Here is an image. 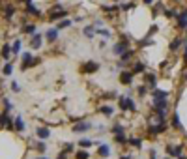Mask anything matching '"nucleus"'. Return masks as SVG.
Listing matches in <instances>:
<instances>
[{"label": "nucleus", "mask_w": 187, "mask_h": 159, "mask_svg": "<svg viewBox=\"0 0 187 159\" xmlns=\"http://www.w3.org/2000/svg\"><path fill=\"white\" fill-rule=\"evenodd\" d=\"M13 129V118L7 114V112H2L0 114V129Z\"/></svg>", "instance_id": "f257e3e1"}, {"label": "nucleus", "mask_w": 187, "mask_h": 159, "mask_svg": "<svg viewBox=\"0 0 187 159\" xmlns=\"http://www.w3.org/2000/svg\"><path fill=\"white\" fill-rule=\"evenodd\" d=\"M152 99H154V101H165V99H169V92H167V90H159V88H154V90H152Z\"/></svg>", "instance_id": "f03ea898"}, {"label": "nucleus", "mask_w": 187, "mask_h": 159, "mask_svg": "<svg viewBox=\"0 0 187 159\" xmlns=\"http://www.w3.org/2000/svg\"><path fill=\"white\" fill-rule=\"evenodd\" d=\"M94 126H92V122H77V124H73V131L75 133H84V131H90Z\"/></svg>", "instance_id": "7ed1b4c3"}, {"label": "nucleus", "mask_w": 187, "mask_h": 159, "mask_svg": "<svg viewBox=\"0 0 187 159\" xmlns=\"http://www.w3.org/2000/svg\"><path fill=\"white\" fill-rule=\"evenodd\" d=\"M125 51H127V41H124V39H122V41H118V43L112 47V52H114L116 56H122Z\"/></svg>", "instance_id": "20e7f679"}, {"label": "nucleus", "mask_w": 187, "mask_h": 159, "mask_svg": "<svg viewBox=\"0 0 187 159\" xmlns=\"http://www.w3.org/2000/svg\"><path fill=\"white\" fill-rule=\"evenodd\" d=\"M97 69H99V64H97V62H94V60H90V62H86V64H84V67H82L81 71H82V73H96Z\"/></svg>", "instance_id": "39448f33"}, {"label": "nucleus", "mask_w": 187, "mask_h": 159, "mask_svg": "<svg viewBox=\"0 0 187 159\" xmlns=\"http://www.w3.org/2000/svg\"><path fill=\"white\" fill-rule=\"evenodd\" d=\"M120 82L125 84V86H129V84L133 82V73H131V71H122V73H120Z\"/></svg>", "instance_id": "423d86ee"}, {"label": "nucleus", "mask_w": 187, "mask_h": 159, "mask_svg": "<svg viewBox=\"0 0 187 159\" xmlns=\"http://www.w3.org/2000/svg\"><path fill=\"white\" fill-rule=\"evenodd\" d=\"M45 39H47L49 43H54V41L58 39V28H51V30H47V32H45Z\"/></svg>", "instance_id": "0eeeda50"}, {"label": "nucleus", "mask_w": 187, "mask_h": 159, "mask_svg": "<svg viewBox=\"0 0 187 159\" xmlns=\"http://www.w3.org/2000/svg\"><path fill=\"white\" fill-rule=\"evenodd\" d=\"M36 135H37L39 141H47V139L51 137V129H49V127H37Z\"/></svg>", "instance_id": "6e6552de"}, {"label": "nucleus", "mask_w": 187, "mask_h": 159, "mask_svg": "<svg viewBox=\"0 0 187 159\" xmlns=\"http://www.w3.org/2000/svg\"><path fill=\"white\" fill-rule=\"evenodd\" d=\"M167 154H169L170 157L180 159L182 157V146H169V148H167Z\"/></svg>", "instance_id": "1a4fd4ad"}, {"label": "nucleus", "mask_w": 187, "mask_h": 159, "mask_svg": "<svg viewBox=\"0 0 187 159\" xmlns=\"http://www.w3.org/2000/svg\"><path fill=\"white\" fill-rule=\"evenodd\" d=\"M41 39H43L41 34H34L32 39H30V47H32V49H39V47H41Z\"/></svg>", "instance_id": "9d476101"}, {"label": "nucleus", "mask_w": 187, "mask_h": 159, "mask_svg": "<svg viewBox=\"0 0 187 159\" xmlns=\"http://www.w3.org/2000/svg\"><path fill=\"white\" fill-rule=\"evenodd\" d=\"M0 52H2V58H4V60H9V56H11V43H6V45H2Z\"/></svg>", "instance_id": "9b49d317"}, {"label": "nucleus", "mask_w": 187, "mask_h": 159, "mask_svg": "<svg viewBox=\"0 0 187 159\" xmlns=\"http://www.w3.org/2000/svg\"><path fill=\"white\" fill-rule=\"evenodd\" d=\"M131 58H133V51H125V52L120 56V62H118V66H125V64H127Z\"/></svg>", "instance_id": "f8f14e48"}, {"label": "nucleus", "mask_w": 187, "mask_h": 159, "mask_svg": "<svg viewBox=\"0 0 187 159\" xmlns=\"http://www.w3.org/2000/svg\"><path fill=\"white\" fill-rule=\"evenodd\" d=\"M24 122H22V118L21 116H17V118H13V129L15 131H24Z\"/></svg>", "instance_id": "ddd939ff"}, {"label": "nucleus", "mask_w": 187, "mask_h": 159, "mask_svg": "<svg viewBox=\"0 0 187 159\" xmlns=\"http://www.w3.org/2000/svg\"><path fill=\"white\" fill-rule=\"evenodd\" d=\"M165 129H167V124H159V126H152V127H150V135H154V137H155V135L163 133Z\"/></svg>", "instance_id": "4468645a"}, {"label": "nucleus", "mask_w": 187, "mask_h": 159, "mask_svg": "<svg viewBox=\"0 0 187 159\" xmlns=\"http://www.w3.org/2000/svg\"><path fill=\"white\" fill-rule=\"evenodd\" d=\"M21 47H22L21 39H15V41L11 43V54H13V56H17V54L21 52Z\"/></svg>", "instance_id": "2eb2a0df"}, {"label": "nucleus", "mask_w": 187, "mask_h": 159, "mask_svg": "<svg viewBox=\"0 0 187 159\" xmlns=\"http://www.w3.org/2000/svg\"><path fill=\"white\" fill-rule=\"evenodd\" d=\"M97 154H99L101 157H109V156H111V148H109L107 144H99V150H97Z\"/></svg>", "instance_id": "dca6fc26"}, {"label": "nucleus", "mask_w": 187, "mask_h": 159, "mask_svg": "<svg viewBox=\"0 0 187 159\" xmlns=\"http://www.w3.org/2000/svg\"><path fill=\"white\" fill-rule=\"evenodd\" d=\"M178 24H180V28H187V11L178 13Z\"/></svg>", "instance_id": "f3484780"}, {"label": "nucleus", "mask_w": 187, "mask_h": 159, "mask_svg": "<svg viewBox=\"0 0 187 159\" xmlns=\"http://www.w3.org/2000/svg\"><path fill=\"white\" fill-rule=\"evenodd\" d=\"M118 107H120V111H127V96H120L118 97Z\"/></svg>", "instance_id": "a211bd4d"}, {"label": "nucleus", "mask_w": 187, "mask_h": 159, "mask_svg": "<svg viewBox=\"0 0 187 159\" xmlns=\"http://www.w3.org/2000/svg\"><path fill=\"white\" fill-rule=\"evenodd\" d=\"M22 32L28 34V36H34V34H36V24H34V22H32V24H24V26H22Z\"/></svg>", "instance_id": "6ab92c4d"}, {"label": "nucleus", "mask_w": 187, "mask_h": 159, "mask_svg": "<svg viewBox=\"0 0 187 159\" xmlns=\"http://www.w3.org/2000/svg\"><path fill=\"white\" fill-rule=\"evenodd\" d=\"M127 142H129L131 146H135V148H140V146H142V141H140L139 137H129Z\"/></svg>", "instance_id": "aec40b11"}, {"label": "nucleus", "mask_w": 187, "mask_h": 159, "mask_svg": "<svg viewBox=\"0 0 187 159\" xmlns=\"http://www.w3.org/2000/svg\"><path fill=\"white\" fill-rule=\"evenodd\" d=\"M99 112H103L105 116H111V114L114 112V109H112L111 105H103V107H99Z\"/></svg>", "instance_id": "412c9836"}, {"label": "nucleus", "mask_w": 187, "mask_h": 159, "mask_svg": "<svg viewBox=\"0 0 187 159\" xmlns=\"http://www.w3.org/2000/svg\"><path fill=\"white\" fill-rule=\"evenodd\" d=\"M114 141H116L118 144H125V142H127V137H125V133H116V135H114Z\"/></svg>", "instance_id": "4be33fe9"}, {"label": "nucleus", "mask_w": 187, "mask_h": 159, "mask_svg": "<svg viewBox=\"0 0 187 159\" xmlns=\"http://www.w3.org/2000/svg\"><path fill=\"white\" fill-rule=\"evenodd\" d=\"M82 34H84V36H86V37H90V39H92V37H94V36H96V28H94V26H86V28H84V32H82Z\"/></svg>", "instance_id": "5701e85b"}, {"label": "nucleus", "mask_w": 187, "mask_h": 159, "mask_svg": "<svg viewBox=\"0 0 187 159\" xmlns=\"http://www.w3.org/2000/svg\"><path fill=\"white\" fill-rule=\"evenodd\" d=\"M92 144H94L92 139H81V141H79V146H81V148H90Z\"/></svg>", "instance_id": "b1692460"}, {"label": "nucleus", "mask_w": 187, "mask_h": 159, "mask_svg": "<svg viewBox=\"0 0 187 159\" xmlns=\"http://www.w3.org/2000/svg\"><path fill=\"white\" fill-rule=\"evenodd\" d=\"M13 15H15V9H13V6H7V7L4 9V17H6V19H11Z\"/></svg>", "instance_id": "393cba45"}, {"label": "nucleus", "mask_w": 187, "mask_h": 159, "mask_svg": "<svg viewBox=\"0 0 187 159\" xmlns=\"http://www.w3.org/2000/svg\"><path fill=\"white\" fill-rule=\"evenodd\" d=\"M172 127H174V129H182V122H180V116H178V114L172 116Z\"/></svg>", "instance_id": "a878e982"}, {"label": "nucleus", "mask_w": 187, "mask_h": 159, "mask_svg": "<svg viewBox=\"0 0 187 159\" xmlns=\"http://www.w3.org/2000/svg\"><path fill=\"white\" fill-rule=\"evenodd\" d=\"M88 157H90V152H86V150L75 152V159H88Z\"/></svg>", "instance_id": "bb28decb"}, {"label": "nucleus", "mask_w": 187, "mask_h": 159, "mask_svg": "<svg viewBox=\"0 0 187 159\" xmlns=\"http://www.w3.org/2000/svg\"><path fill=\"white\" fill-rule=\"evenodd\" d=\"M67 26H71V21H69V19L60 21V22H58V32H60V30H64V28H67Z\"/></svg>", "instance_id": "cd10ccee"}, {"label": "nucleus", "mask_w": 187, "mask_h": 159, "mask_svg": "<svg viewBox=\"0 0 187 159\" xmlns=\"http://www.w3.org/2000/svg\"><path fill=\"white\" fill-rule=\"evenodd\" d=\"M142 71H144V64H142V62H137V64L133 66V75H135V73H142Z\"/></svg>", "instance_id": "c85d7f7f"}, {"label": "nucleus", "mask_w": 187, "mask_h": 159, "mask_svg": "<svg viewBox=\"0 0 187 159\" xmlns=\"http://www.w3.org/2000/svg\"><path fill=\"white\" fill-rule=\"evenodd\" d=\"M2 73H4V75H6V77H9V75H11V73H13V66H11V64H9V62H7V64H6V66H4V69H2Z\"/></svg>", "instance_id": "c756f323"}, {"label": "nucleus", "mask_w": 187, "mask_h": 159, "mask_svg": "<svg viewBox=\"0 0 187 159\" xmlns=\"http://www.w3.org/2000/svg\"><path fill=\"white\" fill-rule=\"evenodd\" d=\"M155 81H157V77H155L154 73H148V75H146V82H148V84H152L154 88H155Z\"/></svg>", "instance_id": "7c9ffc66"}, {"label": "nucleus", "mask_w": 187, "mask_h": 159, "mask_svg": "<svg viewBox=\"0 0 187 159\" xmlns=\"http://www.w3.org/2000/svg\"><path fill=\"white\" fill-rule=\"evenodd\" d=\"M36 150H37L39 154H45V152H47V144H45L43 141H39V142L36 144Z\"/></svg>", "instance_id": "2f4dec72"}, {"label": "nucleus", "mask_w": 187, "mask_h": 159, "mask_svg": "<svg viewBox=\"0 0 187 159\" xmlns=\"http://www.w3.org/2000/svg\"><path fill=\"white\" fill-rule=\"evenodd\" d=\"M26 11H28V13H32V15H36V17H39V9H36L32 4H26Z\"/></svg>", "instance_id": "473e14b6"}, {"label": "nucleus", "mask_w": 187, "mask_h": 159, "mask_svg": "<svg viewBox=\"0 0 187 159\" xmlns=\"http://www.w3.org/2000/svg\"><path fill=\"white\" fill-rule=\"evenodd\" d=\"M2 103H4V112H7V114H9V111L13 109V105H11V101H9V99H4Z\"/></svg>", "instance_id": "72a5a7b5"}, {"label": "nucleus", "mask_w": 187, "mask_h": 159, "mask_svg": "<svg viewBox=\"0 0 187 159\" xmlns=\"http://www.w3.org/2000/svg\"><path fill=\"white\" fill-rule=\"evenodd\" d=\"M96 34H99V36H103V37H111V32H109V30H105V28L96 30Z\"/></svg>", "instance_id": "f704fd0d"}, {"label": "nucleus", "mask_w": 187, "mask_h": 159, "mask_svg": "<svg viewBox=\"0 0 187 159\" xmlns=\"http://www.w3.org/2000/svg\"><path fill=\"white\" fill-rule=\"evenodd\" d=\"M180 45H182V39H174V41H172V45H170V51H178V49H180Z\"/></svg>", "instance_id": "c9c22d12"}, {"label": "nucleus", "mask_w": 187, "mask_h": 159, "mask_svg": "<svg viewBox=\"0 0 187 159\" xmlns=\"http://www.w3.org/2000/svg\"><path fill=\"white\" fill-rule=\"evenodd\" d=\"M73 148H75V144H73V142H67V144H64V152H67V154H69V152H75Z\"/></svg>", "instance_id": "e433bc0d"}, {"label": "nucleus", "mask_w": 187, "mask_h": 159, "mask_svg": "<svg viewBox=\"0 0 187 159\" xmlns=\"http://www.w3.org/2000/svg\"><path fill=\"white\" fill-rule=\"evenodd\" d=\"M112 133L116 135V133H124V127L120 126V124H114V127H112Z\"/></svg>", "instance_id": "4c0bfd02"}, {"label": "nucleus", "mask_w": 187, "mask_h": 159, "mask_svg": "<svg viewBox=\"0 0 187 159\" xmlns=\"http://www.w3.org/2000/svg\"><path fill=\"white\" fill-rule=\"evenodd\" d=\"M11 92H15V94H19V92H21V86H19V84H17L15 81L11 82Z\"/></svg>", "instance_id": "58836bf2"}, {"label": "nucleus", "mask_w": 187, "mask_h": 159, "mask_svg": "<svg viewBox=\"0 0 187 159\" xmlns=\"http://www.w3.org/2000/svg\"><path fill=\"white\" fill-rule=\"evenodd\" d=\"M139 96H146V86H139Z\"/></svg>", "instance_id": "ea45409f"}, {"label": "nucleus", "mask_w": 187, "mask_h": 159, "mask_svg": "<svg viewBox=\"0 0 187 159\" xmlns=\"http://www.w3.org/2000/svg\"><path fill=\"white\" fill-rule=\"evenodd\" d=\"M58 159H67V152H60V154H58Z\"/></svg>", "instance_id": "a19ab883"}, {"label": "nucleus", "mask_w": 187, "mask_h": 159, "mask_svg": "<svg viewBox=\"0 0 187 159\" xmlns=\"http://www.w3.org/2000/svg\"><path fill=\"white\" fill-rule=\"evenodd\" d=\"M165 15H167V17H174V11H172V9H165Z\"/></svg>", "instance_id": "79ce46f5"}, {"label": "nucleus", "mask_w": 187, "mask_h": 159, "mask_svg": "<svg viewBox=\"0 0 187 159\" xmlns=\"http://www.w3.org/2000/svg\"><path fill=\"white\" fill-rule=\"evenodd\" d=\"M144 4H154V0H144Z\"/></svg>", "instance_id": "37998d69"}, {"label": "nucleus", "mask_w": 187, "mask_h": 159, "mask_svg": "<svg viewBox=\"0 0 187 159\" xmlns=\"http://www.w3.org/2000/svg\"><path fill=\"white\" fill-rule=\"evenodd\" d=\"M184 58H185V62H187V47H185V52H184Z\"/></svg>", "instance_id": "c03bdc74"}, {"label": "nucleus", "mask_w": 187, "mask_h": 159, "mask_svg": "<svg viewBox=\"0 0 187 159\" xmlns=\"http://www.w3.org/2000/svg\"><path fill=\"white\" fill-rule=\"evenodd\" d=\"M120 159H131V157H129V156H122Z\"/></svg>", "instance_id": "a18cd8bd"}, {"label": "nucleus", "mask_w": 187, "mask_h": 159, "mask_svg": "<svg viewBox=\"0 0 187 159\" xmlns=\"http://www.w3.org/2000/svg\"><path fill=\"white\" fill-rule=\"evenodd\" d=\"M37 159H47V157H37Z\"/></svg>", "instance_id": "49530a36"}, {"label": "nucleus", "mask_w": 187, "mask_h": 159, "mask_svg": "<svg viewBox=\"0 0 187 159\" xmlns=\"http://www.w3.org/2000/svg\"><path fill=\"white\" fill-rule=\"evenodd\" d=\"M185 79H187V73H185Z\"/></svg>", "instance_id": "de8ad7c7"}]
</instances>
